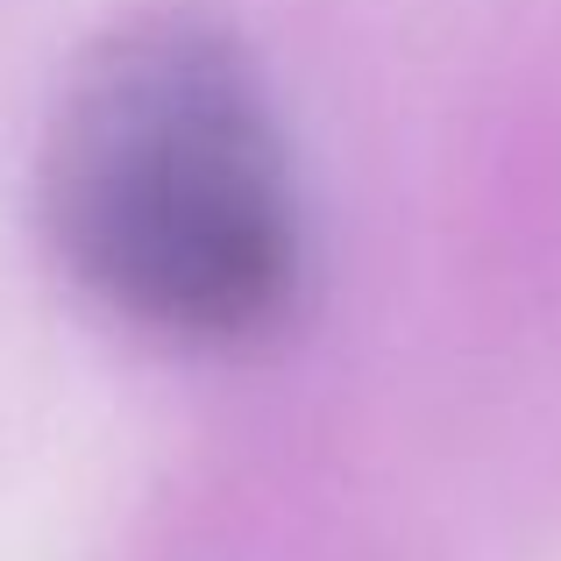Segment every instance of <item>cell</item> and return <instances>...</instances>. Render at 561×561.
<instances>
[{
    "label": "cell",
    "mask_w": 561,
    "mask_h": 561,
    "mask_svg": "<svg viewBox=\"0 0 561 561\" xmlns=\"http://www.w3.org/2000/svg\"><path fill=\"white\" fill-rule=\"evenodd\" d=\"M36 192L65 271L142 328L249 334L299 285L285 128L199 8H142L71 65Z\"/></svg>",
    "instance_id": "1"
}]
</instances>
